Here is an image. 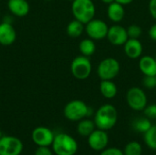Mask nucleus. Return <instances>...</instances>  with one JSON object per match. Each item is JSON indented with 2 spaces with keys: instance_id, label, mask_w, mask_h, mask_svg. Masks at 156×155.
Listing matches in <instances>:
<instances>
[{
  "instance_id": "nucleus-20",
  "label": "nucleus",
  "mask_w": 156,
  "mask_h": 155,
  "mask_svg": "<svg viewBox=\"0 0 156 155\" xmlns=\"http://www.w3.org/2000/svg\"><path fill=\"white\" fill-rule=\"evenodd\" d=\"M84 30H85L84 24L77 19L70 21L67 26V34L73 38L80 37Z\"/></svg>"
},
{
  "instance_id": "nucleus-34",
  "label": "nucleus",
  "mask_w": 156,
  "mask_h": 155,
  "mask_svg": "<svg viewBox=\"0 0 156 155\" xmlns=\"http://www.w3.org/2000/svg\"><path fill=\"white\" fill-rule=\"evenodd\" d=\"M2 136H3V135H2V132H1V130H0V139L2 138Z\"/></svg>"
},
{
  "instance_id": "nucleus-33",
  "label": "nucleus",
  "mask_w": 156,
  "mask_h": 155,
  "mask_svg": "<svg viewBox=\"0 0 156 155\" xmlns=\"http://www.w3.org/2000/svg\"><path fill=\"white\" fill-rule=\"evenodd\" d=\"M102 1V3H104V4H107V5H110V4H112V3H113L115 0H101Z\"/></svg>"
},
{
  "instance_id": "nucleus-17",
  "label": "nucleus",
  "mask_w": 156,
  "mask_h": 155,
  "mask_svg": "<svg viewBox=\"0 0 156 155\" xmlns=\"http://www.w3.org/2000/svg\"><path fill=\"white\" fill-rule=\"evenodd\" d=\"M107 15L111 21L114 23H119L123 19L125 15V10L122 4L114 1L113 3L109 5L107 9Z\"/></svg>"
},
{
  "instance_id": "nucleus-28",
  "label": "nucleus",
  "mask_w": 156,
  "mask_h": 155,
  "mask_svg": "<svg viewBox=\"0 0 156 155\" xmlns=\"http://www.w3.org/2000/svg\"><path fill=\"white\" fill-rule=\"evenodd\" d=\"M101 155H124L123 152L121 151L118 148L112 147V148H108V149H104Z\"/></svg>"
},
{
  "instance_id": "nucleus-23",
  "label": "nucleus",
  "mask_w": 156,
  "mask_h": 155,
  "mask_svg": "<svg viewBox=\"0 0 156 155\" xmlns=\"http://www.w3.org/2000/svg\"><path fill=\"white\" fill-rule=\"evenodd\" d=\"M144 142L149 148L156 150V125H152L151 128L144 132Z\"/></svg>"
},
{
  "instance_id": "nucleus-7",
  "label": "nucleus",
  "mask_w": 156,
  "mask_h": 155,
  "mask_svg": "<svg viewBox=\"0 0 156 155\" xmlns=\"http://www.w3.org/2000/svg\"><path fill=\"white\" fill-rule=\"evenodd\" d=\"M126 100L131 109L141 111L147 106V97L144 90L139 87H133L126 93Z\"/></svg>"
},
{
  "instance_id": "nucleus-16",
  "label": "nucleus",
  "mask_w": 156,
  "mask_h": 155,
  "mask_svg": "<svg viewBox=\"0 0 156 155\" xmlns=\"http://www.w3.org/2000/svg\"><path fill=\"white\" fill-rule=\"evenodd\" d=\"M139 69L144 76H156L155 58L144 56L139 60Z\"/></svg>"
},
{
  "instance_id": "nucleus-24",
  "label": "nucleus",
  "mask_w": 156,
  "mask_h": 155,
  "mask_svg": "<svg viewBox=\"0 0 156 155\" xmlns=\"http://www.w3.org/2000/svg\"><path fill=\"white\" fill-rule=\"evenodd\" d=\"M143 153V148L142 145L138 142H131L129 143L123 151L124 155H142Z\"/></svg>"
},
{
  "instance_id": "nucleus-12",
  "label": "nucleus",
  "mask_w": 156,
  "mask_h": 155,
  "mask_svg": "<svg viewBox=\"0 0 156 155\" xmlns=\"http://www.w3.org/2000/svg\"><path fill=\"white\" fill-rule=\"evenodd\" d=\"M109 143V137L106 131L98 129L95 130L89 137L88 143L89 146L94 151H103Z\"/></svg>"
},
{
  "instance_id": "nucleus-4",
  "label": "nucleus",
  "mask_w": 156,
  "mask_h": 155,
  "mask_svg": "<svg viewBox=\"0 0 156 155\" xmlns=\"http://www.w3.org/2000/svg\"><path fill=\"white\" fill-rule=\"evenodd\" d=\"M90 109L88 105L80 100H74L68 102L64 108V116L72 122L81 121L85 117L90 116Z\"/></svg>"
},
{
  "instance_id": "nucleus-27",
  "label": "nucleus",
  "mask_w": 156,
  "mask_h": 155,
  "mask_svg": "<svg viewBox=\"0 0 156 155\" xmlns=\"http://www.w3.org/2000/svg\"><path fill=\"white\" fill-rule=\"evenodd\" d=\"M145 117L148 119H156V104H151L146 106L144 110Z\"/></svg>"
},
{
  "instance_id": "nucleus-29",
  "label": "nucleus",
  "mask_w": 156,
  "mask_h": 155,
  "mask_svg": "<svg viewBox=\"0 0 156 155\" xmlns=\"http://www.w3.org/2000/svg\"><path fill=\"white\" fill-rule=\"evenodd\" d=\"M35 155H53L52 152L46 146H38Z\"/></svg>"
},
{
  "instance_id": "nucleus-2",
  "label": "nucleus",
  "mask_w": 156,
  "mask_h": 155,
  "mask_svg": "<svg viewBox=\"0 0 156 155\" xmlns=\"http://www.w3.org/2000/svg\"><path fill=\"white\" fill-rule=\"evenodd\" d=\"M71 12L74 19L86 25L94 18L96 8L92 0H73L71 4Z\"/></svg>"
},
{
  "instance_id": "nucleus-18",
  "label": "nucleus",
  "mask_w": 156,
  "mask_h": 155,
  "mask_svg": "<svg viewBox=\"0 0 156 155\" xmlns=\"http://www.w3.org/2000/svg\"><path fill=\"white\" fill-rule=\"evenodd\" d=\"M101 95L106 99H113L118 92L117 86L112 80H101L100 83Z\"/></svg>"
},
{
  "instance_id": "nucleus-5",
  "label": "nucleus",
  "mask_w": 156,
  "mask_h": 155,
  "mask_svg": "<svg viewBox=\"0 0 156 155\" xmlns=\"http://www.w3.org/2000/svg\"><path fill=\"white\" fill-rule=\"evenodd\" d=\"M120 69V63L116 58H106L100 62L97 73L101 80H112L118 76Z\"/></svg>"
},
{
  "instance_id": "nucleus-26",
  "label": "nucleus",
  "mask_w": 156,
  "mask_h": 155,
  "mask_svg": "<svg viewBox=\"0 0 156 155\" xmlns=\"http://www.w3.org/2000/svg\"><path fill=\"white\" fill-rule=\"evenodd\" d=\"M144 86L149 90L156 88V76H145L144 79Z\"/></svg>"
},
{
  "instance_id": "nucleus-14",
  "label": "nucleus",
  "mask_w": 156,
  "mask_h": 155,
  "mask_svg": "<svg viewBox=\"0 0 156 155\" xmlns=\"http://www.w3.org/2000/svg\"><path fill=\"white\" fill-rule=\"evenodd\" d=\"M123 49L125 55L129 58L136 59L141 58L144 48L139 38H128V40L123 45Z\"/></svg>"
},
{
  "instance_id": "nucleus-3",
  "label": "nucleus",
  "mask_w": 156,
  "mask_h": 155,
  "mask_svg": "<svg viewBox=\"0 0 156 155\" xmlns=\"http://www.w3.org/2000/svg\"><path fill=\"white\" fill-rule=\"evenodd\" d=\"M52 148L57 155H74L78 151V143L70 135L59 133L54 137Z\"/></svg>"
},
{
  "instance_id": "nucleus-32",
  "label": "nucleus",
  "mask_w": 156,
  "mask_h": 155,
  "mask_svg": "<svg viewBox=\"0 0 156 155\" xmlns=\"http://www.w3.org/2000/svg\"><path fill=\"white\" fill-rule=\"evenodd\" d=\"M116 2H118V3H120V4H122V5H129V4H131L133 1H134V0H115Z\"/></svg>"
},
{
  "instance_id": "nucleus-37",
  "label": "nucleus",
  "mask_w": 156,
  "mask_h": 155,
  "mask_svg": "<svg viewBox=\"0 0 156 155\" xmlns=\"http://www.w3.org/2000/svg\"><path fill=\"white\" fill-rule=\"evenodd\" d=\"M155 60H156V57H155Z\"/></svg>"
},
{
  "instance_id": "nucleus-11",
  "label": "nucleus",
  "mask_w": 156,
  "mask_h": 155,
  "mask_svg": "<svg viewBox=\"0 0 156 155\" xmlns=\"http://www.w3.org/2000/svg\"><path fill=\"white\" fill-rule=\"evenodd\" d=\"M54 137L52 131L47 127H37L32 132V140L38 146L48 147L49 145H52Z\"/></svg>"
},
{
  "instance_id": "nucleus-25",
  "label": "nucleus",
  "mask_w": 156,
  "mask_h": 155,
  "mask_svg": "<svg viewBox=\"0 0 156 155\" xmlns=\"http://www.w3.org/2000/svg\"><path fill=\"white\" fill-rule=\"evenodd\" d=\"M127 29V34L129 38H139L143 33V29L140 26L133 24L128 26Z\"/></svg>"
},
{
  "instance_id": "nucleus-35",
  "label": "nucleus",
  "mask_w": 156,
  "mask_h": 155,
  "mask_svg": "<svg viewBox=\"0 0 156 155\" xmlns=\"http://www.w3.org/2000/svg\"><path fill=\"white\" fill-rule=\"evenodd\" d=\"M67 1H71V2H72V1H73V0H67Z\"/></svg>"
},
{
  "instance_id": "nucleus-21",
  "label": "nucleus",
  "mask_w": 156,
  "mask_h": 155,
  "mask_svg": "<svg viewBox=\"0 0 156 155\" xmlns=\"http://www.w3.org/2000/svg\"><path fill=\"white\" fill-rule=\"evenodd\" d=\"M79 49L81 53V55L85 57H90L92 56L96 51V45L91 38H85L80 41L79 45Z\"/></svg>"
},
{
  "instance_id": "nucleus-22",
  "label": "nucleus",
  "mask_w": 156,
  "mask_h": 155,
  "mask_svg": "<svg viewBox=\"0 0 156 155\" xmlns=\"http://www.w3.org/2000/svg\"><path fill=\"white\" fill-rule=\"evenodd\" d=\"M152 124L150 120L145 117V118H138L136 119L133 123V127L135 131L139 132H146L150 128H151Z\"/></svg>"
},
{
  "instance_id": "nucleus-30",
  "label": "nucleus",
  "mask_w": 156,
  "mask_h": 155,
  "mask_svg": "<svg viewBox=\"0 0 156 155\" xmlns=\"http://www.w3.org/2000/svg\"><path fill=\"white\" fill-rule=\"evenodd\" d=\"M149 11L151 16L156 19V0H150L149 3Z\"/></svg>"
},
{
  "instance_id": "nucleus-31",
  "label": "nucleus",
  "mask_w": 156,
  "mask_h": 155,
  "mask_svg": "<svg viewBox=\"0 0 156 155\" xmlns=\"http://www.w3.org/2000/svg\"><path fill=\"white\" fill-rule=\"evenodd\" d=\"M148 33H149V36H150L151 39L156 41V23L155 24H154V25L150 27Z\"/></svg>"
},
{
  "instance_id": "nucleus-15",
  "label": "nucleus",
  "mask_w": 156,
  "mask_h": 155,
  "mask_svg": "<svg viewBox=\"0 0 156 155\" xmlns=\"http://www.w3.org/2000/svg\"><path fill=\"white\" fill-rule=\"evenodd\" d=\"M7 7L12 15L23 17L29 12V4L27 0H8Z\"/></svg>"
},
{
  "instance_id": "nucleus-38",
  "label": "nucleus",
  "mask_w": 156,
  "mask_h": 155,
  "mask_svg": "<svg viewBox=\"0 0 156 155\" xmlns=\"http://www.w3.org/2000/svg\"><path fill=\"white\" fill-rule=\"evenodd\" d=\"M0 14H1V12H0Z\"/></svg>"
},
{
  "instance_id": "nucleus-36",
  "label": "nucleus",
  "mask_w": 156,
  "mask_h": 155,
  "mask_svg": "<svg viewBox=\"0 0 156 155\" xmlns=\"http://www.w3.org/2000/svg\"><path fill=\"white\" fill-rule=\"evenodd\" d=\"M46 1H50V0H46Z\"/></svg>"
},
{
  "instance_id": "nucleus-8",
  "label": "nucleus",
  "mask_w": 156,
  "mask_h": 155,
  "mask_svg": "<svg viewBox=\"0 0 156 155\" xmlns=\"http://www.w3.org/2000/svg\"><path fill=\"white\" fill-rule=\"evenodd\" d=\"M109 30L108 25L101 19H92L86 24L85 31L90 38L93 40H101L107 37Z\"/></svg>"
},
{
  "instance_id": "nucleus-1",
  "label": "nucleus",
  "mask_w": 156,
  "mask_h": 155,
  "mask_svg": "<svg viewBox=\"0 0 156 155\" xmlns=\"http://www.w3.org/2000/svg\"><path fill=\"white\" fill-rule=\"evenodd\" d=\"M118 120L116 108L112 104H104L95 113L94 122L98 129L108 131L113 128Z\"/></svg>"
},
{
  "instance_id": "nucleus-19",
  "label": "nucleus",
  "mask_w": 156,
  "mask_h": 155,
  "mask_svg": "<svg viewBox=\"0 0 156 155\" xmlns=\"http://www.w3.org/2000/svg\"><path fill=\"white\" fill-rule=\"evenodd\" d=\"M95 127H96L95 122H92L91 120L82 119L81 121H80L79 124H78L77 131L80 136L89 137L95 131Z\"/></svg>"
},
{
  "instance_id": "nucleus-10",
  "label": "nucleus",
  "mask_w": 156,
  "mask_h": 155,
  "mask_svg": "<svg viewBox=\"0 0 156 155\" xmlns=\"http://www.w3.org/2000/svg\"><path fill=\"white\" fill-rule=\"evenodd\" d=\"M106 37L109 42L114 46H123L129 38L127 29L120 25H113L109 27Z\"/></svg>"
},
{
  "instance_id": "nucleus-6",
  "label": "nucleus",
  "mask_w": 156,
  "mask_h": 155,
  "mask_svg": "<svg viewBox=\"0 0 156 155\" xmlns=\"http://www.w3.org/2000/svg\"><path fill=\"white\" fill-rule=\"evenodd\" d=\"M92 69L91 62L89 57L83 55L76 57L70 65V71L74 78L78 79H86L90 77Z\"/></svg>"
},
{
  "instance_id": "nucleus-13",
  "label": "nucleus",
  "mask_w": 156,
  "mask_h": 155,
  "mask_svg": "<svg viewBox=\"0 0 156 155\" xmlns=\"http://www.w3.org/2000/svg\"><path fill=\"white\" fill-rule=\"evenodd\" d=\"M16 38V32L13 25L9 22L0 23V44L2 46L12 45Z\"/></svg>"
},
{
  "instance_id": "nucleus-9",
  "label": "nucleus",
  "mask_w": 156,
  "mask_h": 155,
  "mask_svg": "<svg viewBox=\"0 0 156 155\" xmlns=\"http://www.w3.org/2000/svg\"><path fill=\"white\" fill-rule=\"evenodd\" d=\"M23 150L22 142L13 136H2L0 139V155H19Z\"/></svg>"
}]
</instances>
